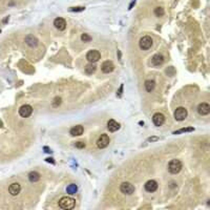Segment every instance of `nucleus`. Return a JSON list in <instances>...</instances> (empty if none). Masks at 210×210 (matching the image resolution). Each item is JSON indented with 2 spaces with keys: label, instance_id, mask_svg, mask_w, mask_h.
I'll use <instances>...</instances> for the list:
<instances>
[{
  "label": "nucleus",
  "instance_id": "6ab92c4d",
  "mask_svg": "<svg viewBox=\"0 0 210 210\" xmlns=\"http://www.w3.org/2000/svg\"><path fill=\"white\" fill-rule=\"evenodd\" d=\"M40 177H41V176H40V173L37 171H31L29 173V182H32V183L38 182L40 180Z\"/></svg>",
  "mask_w": 210,
  "mask_h": 210
},
{
  "label": "nucleus",
  "instance_id": "f03ea898",
  "mask_svg": "<svg viewBox=\"0 0 210 210\" xmlns=\"http://www.w3.org/2000/svg\"><path fill=\"white\" fill-rule=\"evenodd\" d=\"M182 167H183V164L180 160H171L168 164V171L172 174H177L182 170Z\"/></svg>",
  "mask_w": 210,
  "mask_h": 210
},
{
  "label": "nucleus",
  "instance_id": "7c9ffc66",
  "mask_svg": "<svg viewBox=\"0 0 210 210\" xmlns=\"http://www.w3.org/2000/svg\"><path fill=\"white\" fill-rule=\"evenodd\" d=\"M134 3H136V1H132V2H131V4H130V6H129V10L131 9V7H132V6H134Z\"/></svg>",
  "mask_w": 210,
  "mask_h": 210
},
{
  "label": "nucleus",
  "instance_id": "c756f323",
  "mask_svg": "<svg viewBox=\"0 0 210 210\" xmlns=\"http://www.w3.org/2000/svg\"><path fill=\"white\" fill-rule=\"evenodd\" d=\"M157 140H159V139H158V138H149L148 139V141H157Z\"/></svg>",
  "mask_w": 210,
  "mask_h": 210
},
{
  "label": "nucleus",
  "instance_id": "ddd939ff",
  "mask_svg": "<svg viewBox=\"0 0 210 210\" xmlns=\"http://www.w3.org/2000/svg\"><path fill=\"white\" fill-rule=\"evenodd\" d=\"M145 187V190L148 191V192H154L158 189V183L154 180H149L147 181L144 185Z\"/></svg>",
  "mask_w": 210,
  "mask_h": 210
},
{
  "label": "nucleus",
  "instance_id": "5701e85b",
  "mask_svg": "<svg viewBox=\"0 0 210 210\" xmlns=\"http://www.w3.org/2000/svg\"><path fill=\"white\" fill-rule=\"evenodd\" d=\"M164 14H165V11L163 7L158 6L154 9V15H156L157 17H162V16H164Z\"/></svg>",
  "mask_w": 210,
  "mask_h": 210
},
{
  "label": "nucleus",
  "instance_id": "2f4dec72",
  "mask_svg": "<svg viewBox=\"0 0 210 210\" xmlns=\"http://www.w3.org/2000/svg\"><path fill=\"white\" fill-rule=\"evenodd\" d=\"M0 33H1V31H0Z\"/></svg>",
  "mask_w": 210,
  "mask_h": 210
},
{
  "label": "nucleus",
  "instance_id": "9d476101",
  "mask_svg": "<svg viewBox=\"0 0 210 210\" xmlns=\"http://www.w3.org/2000/svg\"><path fill=\"white\" fill-rule=\"evenodd\" d=\"M197 112H199V115H201V116H207V115H209L210 105L208 103H206V102H203V103L199 104V106H197Z\"/></svg>",
  "mask_w": 210,
  "mask_h": 210
},
{
  "label": "nucleus",
  "instance_id": "20e7f679",
  "mask_svg": "<svg viewBox=\"0 0 210 210\" xmlns=\"http://www.w3.org/2000/svg\"><path fill=\"white\" fill-rule=\"evenodd\" d=\"M139 45H140V49H143V51H147V49H149L152 46V39H151V37L150 36H144V37H142V38L140 39Z\"/></svg>",
  "mask_w": 210,
  "mask_h": 210
},
{
  "label": "nucleus",
  "instance_id": "9b49d317",
  "mask_svg": "<svg viewBox=\"0 0 210 210\" xmlns=\"http://www.w3.org/2000/svg\"><path fill=\"white\" fill-rule=\"evenodd\" d=\"M20 191H21V185L19 183H13L9 186V192L11 196H18L20 193Z\"/></svg>",
  "mask_w": 210,
  "mask_h": 210
},
{
  "label": "nucleus",
  "instance_id": "1a4fd4ad",
  "mask_svg": "<svg viewBox=\"0 0 210 210\" xmlns=\"http://www.w3.org/2000/svg\"><path fill=\"white\" fill-rule=\"evenodd\" d=\"M152 122L156 126H162L165 123V117L161 112H157L152 116Z\"/></svg>",
  "mask_w": 210,
  "mask_h": 210
},
{
  "label": "nucleus",
  "instance_id": "4be33fe9",
  "mask_svg": "<svg viewBox=\"0 0 210 210\" xmlns=\"http://www.w3.org/2000/svg\"><path fill=\"white\" fill-rule=\"evenodd\" d=\"M77 191H78V187L76 184H71L66 187V192L68 194H75Z\"/></svg>",
  "mask_w": 210,
  "mask_h": 210
},
{
  "label": "nucleus",
  "instance_id": "f257e3e1",
  "mask_svg": "<svg viewBox=\"0 0 210 210\" xmlns=\"http://www.w3.org/2000/svg\"><path fill=\"white\" fill-rule=\"evenodd\" d=\"M58 205L60 208L64 210H71V209H74L75 206H76V200L69 196H63L59 200Z\"/></svg>",
  "mask_w": 210,
  "mask_h": 210
},
{
  "label": "nucleus",
  "instance_id": "2eb2a0df",
  "mask_svg": "<svg viewBox=\"0 0 210 210\" xmlns=\"http://www.w3.org/2000/svg\"><path fill=\"white\" fill-rule=\"evenodd\" d=\"M24 41H25V43L27 45L31 47H36L38 45V42H39L38 39H37L34 35H27L25 37V39H24Z\"/></svg>",
  "mask_w": 210,
  "mask_h": 210
},
{
  "label": "nucleus",
  "instance_id": "39448f33",
  "mask_svg": "<svg viewBox=\"0 0 210 210\" xmlns=\"http://www.w3.org/2000/svg\"><path fill=\"white\" fill-rule=\"evenodd\" d=\"M120 190L122 193L126 194V196H130L134 192V186L129 182H123L120 185Z\"/></svg>",
  "mask_w": 210,
  "mask_h": 210
},
{
  "label": "nucleus",
  "instance_id": "b1692460",
  "mask_svg": "<svg viewBox=\"0 0 210 210\" xmlns=\"http://www.w3.org/2000/svg\"><path fill=\"white\" fill-rule=\"evenodd\" d=\"M193 130H194V128H192V127H188V128H181L177 131H173V134H182V132H190V131H193Z\"/></svg>",
  "mask_w": 210,
  "mask_h": 210
},
{
  "label": "nucleus",
  "instance_id": "7ed1b4c3",
  "mask_svg": "<svg viewBox=\"0 0 210 210\" xmlns=\"http://www.w3.org/2000/svg\"><path fill=\"white\" fill-rule=\"evenodd\" d=\"M173 116L177 121H184L187 118V116H188V111H187V109L185 107H177L174 111Z\"/></svg>",
  "mask_w": 210,
  "mask_h": 210
},
{
  "label": "nucleus",
  "instance_id": "c85d7f7f",
  "mask_svg": "<svg viewBox=\"0 0 210 210\" xmlns=\"http://www.w3.org/2000/svg\"><path fill=\"white\" fill-rule=\"evenodd\" d=\"M45 161L46 162H51V163L54 164L55 162H54V159H52V158H47V159H45Z\"/></svg>",
  "mask_w": 210,
  "mask_h": 210
},
{
  "label": "nucleus",
  "instance_id": "cd10ccee",
  "mask_svg": "<svg viewBox=\"0 0 210 210\" xmlns=\"http://www.w3.org/2000/svg\"><path fill=\"white\" fill-rule=\"evenodd\" d=\"M75 146H76L77 148L82 149V148H84V147H85V143H84V142H82V141H78V142H76V143H75Z\"/></svg>",
  "mask_w": 210,
  "mask_h": 210
},
{
  "label": "nucleus",
  "instance_id": "bb28decb",
  "mask_svg": "<svg viewBox=\"0 0 210 210\" xmlns=\"http://www.w3.org/2000/svg\"><path fill=\"white\" fill-rule=\"evenodd\" d=\"M85 10V7L83 6H77V7H71L69 11L71 12H83Z\"/></svg>",
  "mask_w": 210,
  "mask_h": 210
},
{
  "label": "nucleus",
  "instance_id": "4468645a",
  "mask_svg": "<svg viewBox=\"0 0 210 210\" xmlns=\"http://www.w3.org/2000/svg\"><path fill=\"white\" fill-rule=\"evenodd\" d=\"M163 62H164L163 55L156 54V55H154V56H152V58H151V64L154 66H160V65H162V64H163Z\"/></svg>",
  "mask_w": 210,
  "mask_h": 210
},
{
  "label": "nucleus",
  "instance_id": "a878e982",
  "mask_svg": "<svg viewBox=\"0 0 210 210\" xmlns=\"http://www.w3.org/2000/svg\"><path fill=\"white\" fill-rule=\"evenodd\" d=\"M60 104H61V98H59V97H56V98L54 99V101H52V106H54V107H58Z\"/></svg>",
  "mask_w": 210,
  "mask_h": 210
},
{
  "label": "nucleus",
  "instance_id": "a211bd4d",
  "mask_svg": "<svg viewBox=\"0 0 210 210\" xmlns=\"http://www.w3.org/2000/svg\"><path fill=\"white\" fill-rule=\"evenodd\" d=\"M107 128H108L109 131L115 132L120 128V124L117 121H115V120H109L108 123H107Z\"/></svg>",
  "mask_w": 210,
  "mask_h": 210
},
{
  "label": "nucleus",
  "instance_id": "393cba45",
  "mask_svg": "<svg viewBox=\"0 0 210 210\" xmlns=\"http://www.w3.org/2000/svg\"><path fill=\"white\" fill-rule=\"evenodd\" d=\"M81 40L83 42H89L91 40V37L88 34H82L81 35Z\"/></svg>",
  "mask_w": 210,
  "mask_h": 210
},
{
  "label": "nucleus",
  "instance_id": "f8f14e48",
  "mask_svg": "<svg viewBox=\"0 0 210 210\" xmlns=\"http://www.w3.org/2000/svg\"><path fill=\"white\" fill-rule=\"evenodd\" d=\"M54 25L59 31H64L66 29V21L61 17H58L54 20Z\"/></svg>",
  "mask_w": 210,
  "mask_h": 210
},
{
  "label": "nucleus",
  "instance_id": "0eeeda50",
  "mask_svg": "<svg viewBox=\"0 0 210 210\" xmlns=\"http://www.w3.org/2000/svg\"><path fill=\"white\" fill-rule=\"evenodd\" d=\"M33 112V107L29 104L22 105L21 107L19 108V115L22 117V118H29V116Z\"/></svg>",
  "mask_w": 210,
  "mask_h": 210
},
{
  "label": "nucleus",
  "instance_id": "423d86ee",
  "mask_svg": "<svg viewBox=\"0 0 210 210\" xmlns=\"http://www.w3.org/2000/svg\"><path fill=\"white\" fill-rule=\"evenodd\" d=\"M86 59L88 60L89 63H96L101 59V54L97 49H91L86 54Z\"/></svg>",
  "mask_w": 210,
  "mask_h": 210
},
{
  "label": "nucleus",
  "instance_id": "6e6552de",
  "mask_svg": "<svg viewBox=\"0 0 210 210\" xmlns=\"http://www.w3.org/2000/svg\"><path fill=\"white\" fill-rule=\"evenodd\" d=\"M109 142H111V139H109V137L107 136V134H101V136L99 137L98 141H97V146L99 147V148H105V147L108 146Z\"/></svg>",
  "mask_w": 210,
  "mask_h": 210
},
{
  "label": "nucleus",
  "instance_id": "dca6fc26",
  "mask_svg": "<svg viewBox=\"0 0 210 210\" xmlns=\"http://www.w3.org/2000/svg\"><path fill=\"white\" fill-rule=\"evenodd\" d=\"M101 69L105 74H109V72H111L115 69V65L111 61H105L101 65Z\"/></svg>",
  "mask_w": 210,
  "mask_h": 210
},
{
  "label": "nucleus",
  "instance_id": "aec40b11",
  "mask_svg": "<svg viewBox=\"0 0 210 210\" xmlns=\"http://www.w3.org/2000/svg\"><path fill=\"white\" fill-rule=\"evenodd\" d=\"M144 85H145V88H146L147 91L151 92L154 89V87H156V82H154V80H147V81H145Z\"/></svg>",
  "mask_w": 210,
  "mask_h": 210
},
{
  "label": "nucleus",
  "instance_id": "f3484780",
  "mask_svg": "<svg viewBox=\"0 0 210 210\" xmlns=\"http://www.w3.org/2000/svg\"><path fill=\"white\" fill-rule=\"evenodd\" d=\"M83 131H84V128L82 125H76V126L72 127L69 132H71L72 137H78V136H81L83 134Z\"/></svg>",
  "mask_w": 210,
  "mask_h": 210
},
{
  "label": "nucleus",
  "instance_id": "412c9836",
  "mask_svg": "<svg viewBox=\"0 0 210 210\" xmlns=\"http://www.w3.org/2000/svg\"><path fill=\"white\" fill-rule=\"evenodd\" d=\"M97 69V66L94 63H89L85 66V72L87 75H92Z\"/></svg>",
  "mask_w": 210,
  "mask_h": 210
}]
</instances>
